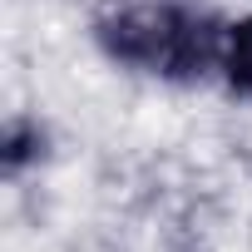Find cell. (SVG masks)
<instances>
[{
	"instance_id": "cell-1",
	"label": "cell",
	"mask_w": 252,
	"mask_h": 252,
	"mask_svg": "<svg viewBox=\"0 0 252 252\" xmlns=\"http://www.w3.org/2000/svg\"><path fill=\"white\" fill-rule=\"evenodd\" d=\"M109 40L124 60L149 69H193L213 55V30L173 5H139L109 25Z\"/></svg>"
},
{
	"instance_id": "cell-2",
	"label": "cell",
	"mask_w": 252,
	"mask_h": 252,
	"mask_svg": "<svg viewBox=\"0 0 252 252\" xmlns=\"http://www.w3.org/2000/svg\"><path fill=\"white\" fill-rule=\"evenodd\" d=\"M232 79L242 84V89H252V25L237 35V45H232Z\"/></svg>"
}]
</instances>
